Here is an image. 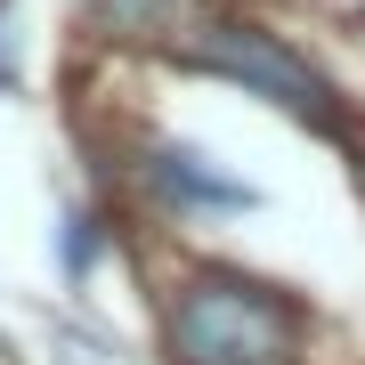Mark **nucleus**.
Listing matches in <instances>:
<instances>
[{
    "label": "nucleus",
    "mask_w": 365,
    "mask_h": 365,
    "mask_svg": "<svg viewBox=\"0 0 365 365\" xmlns=\"http://www.w3.org/2000/svg\"><path fill=\"white\" fill-rule=\"evenodd\" d=\"M300 317L252 276H195L170 300V357L179 365H292Z\"/></svg>",
    "instance_id": "nucleus-1"
},
{
    "label": "nucleus",
    "mask_w": 365,
    "mask_h": 365,
    "mask_svg": "<svg viewBox=\"0 0 365 365\" xmlns=\"http://www.w3.org/2000/svg\"><path fill=\"white\" fill-rule=\"evenodd\" d=\"M179 57H187V66H203V73H220V81H244L252 98L284 106L292 122H309V130H325V138L349 130V114H341L333 81L317 73L300 49H284L276 33H260V25H227V16H211V25L187 41Z\"/></svg>",
    "instance_id": "nucleus-2"
},
{
    "label": "nucleus",
    "mask_w": 365,
    "mask_h": 365,
    "mask_svg": "<svg viewBox=\"0 0 365 365\" xmlns=\"http://www.w3.org/2000/svg\"><path fill=\"white\" fill-rule=\"evenodd\" d=\"M98 16L114 33H130V41H195L211 16H203V0H98Z\"/></svg>",
    "instance_id": "nucleus-4"
},
{
    "label": "nucleus",
    "mask_w": 365,
    "mask_h": 365,
    "mask_svg": "<svg viewBox=\"0 0 365 365\" xmlns=\"http://www.w3.org/2000/svg\"><path fill=\"white\" fill-rule=\"evenodd\" d=\"M90 252H98V235H90V220L73 211V220H66V260H73V268H90Z\"/></svg>",
    "instance_id": "nucleus-5"
},
{
    "label": "nucleus",
    "mask_w": 365,
    "mask_h": 365,
    "mask_svg": "<svg viewBox=\"0 0 365 365\" xmlns=\"http://www.w3.org/2000/svg\"><path fill=\"white\" fill-rule=\"evenodd\" d=\"M146 179H155L179 211H252L260 203V187L227 179V170L211 155H195V146H155V155H146Z\"/></svg>",
    "instance_id": "nucleus-3"
}]
</instances>
